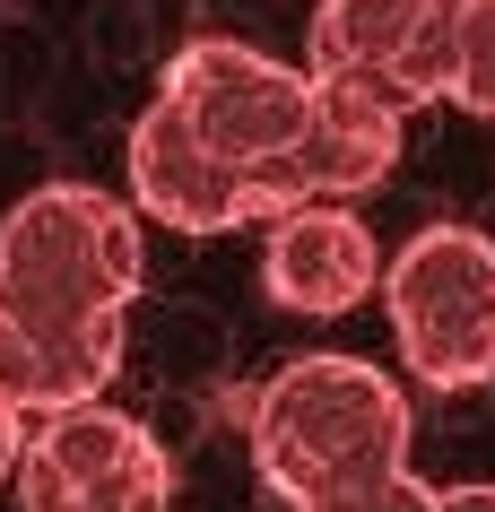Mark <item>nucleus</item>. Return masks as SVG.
<instances>
[{
	"label": "nucleus",
	"instance_id": "nucleus-8",
	"mask_svg": "<svg viewBox=\"0 0 495 512\" xmlns=\"http://www.w3.org/2000/svg\"><path fill=\"white\" fill-rule=\"evenodd\" d=\"M131 200L139 217H157L174 235H218V226H244V183L209 165L192 148V131L165 105H148L131 122Z\"/></svg>",
	"mask_w": 495,
	"mask_h": 512
},
{
	"label": "nucleus",
	"instance_id": "nucleus-5",
	"mask_svg": "<svg viewBox=\"0 0 495 512\" xmlns=\"http://www.w3.org/2000/svg\"><path fill=\"white\" fill-rule=\"evenodd\" d=\"M157 105L192 131L200 157L226 165V174L244 183L261 157H278V148L304 131V70L252 53L235 35H192L183 53L165 61Z\"/></svg>",
	"mask_w": 495,
	"mask_h": 512
},
{
	"label": "nucleus",
	"instance_id": "nucleus-10",
	"mask_svg": "<svg viewBox=\"0 0 495 512\" xmlns=\"http://www.w3.org/2000/svg\"><path fill=\"white\" fill-rule=\"evenodd\" d=\"M443 96L495 122V0H461V44H452V87Z\"/></svg>",
	"mask_w": 495,
	"mask_h": 512
},
{
	"label": "nucleus",
	"instance_id": "nucleus-1",
	"mask_svg": "<svg viewBox=\"0 0 495 512\" xmlns=\"http://www.w3.org/2000/svg\"><path fill=\"white\" fill-rule=\"evenodd\" d=\"M139 217L96 183H35L0 217V408L53 417L105 400L139 296Z\"/></svg>",
	"mask_w": 495,
	"mask_h": 512
},
{
	"label": "nucleus",
	"instance_id": "nucleus-7",
	"mask_svg": "<svg viewBox=\"0 0 495 512\" xmlns=\"http://www.w3.org/2000/svg\"><path fill=\"white\" fill-rule=\"evenodd\" d=\"M374 235L365 217L348 209H287L270 217V243H261V287H270L287 313H348V304L374 296Z\"/></svg>",
	"mask_w": 495,
	"mask_h": 512
},
{
	"label": "nucleus",
	"instance_id": "nucleus-2",
	"mask_svg": "<svg viewBox=\"0 0 495 512\" xmlns=\"http://www.w3.org/2000/svg\"><path fill=\"white\" fill-rule=\"evenodd\" d=\"M252 469L278 504L409 469V400L365 356H296L252 400Z\"/></svg>",
	"mask_w": 495,
	"mask_h": 512
},
{
	"label": "nucleus",
	"instance_id": "nucleus-3",
	"mask_svg": "<svg viewBox=\"0 0 495 512\" xmlns=\"http://www.w3.org/2000/svg\"><path fill=\"white\" fill-rule=\"evenodd\" d=\"M374 287L417 382L478 391L495 374V243L478 226H417Z\"/></svg>",
	"mask_w": 495,
	"mask_h": 512
},
{
	"label": "nucleus",
	"instance_id": "nucleus-9",
	"mask_svg": "<svg viewBox=\"0 0 495 512\" xmlns=\"http://www.w3.org/2000/svg\"><path fill=\"white\" fill-rule=\"evenodd\" d=\"M417 18H426V0H322L313 9V53H304V70L313 79L374 87L391 70V53L409 44Z\"/></svg>",
	"mask_w": 495,
	"mask_h": 512
},
{
	"label": "nucleus",
	"instance_id": "nucleus-12",
	"mask_svg": "<svg viewBox=\"0 0 495 512\" xmlns=\"http://www.w3.org/2000/svg\"><path fill=\"white\" fill-rule=\"evenodd\" d=\"M435 512H495V486H435Z\"/></svg>",
	"mask_w": 495,
	"mask_h": 512
},
{
	"label": "nucleus",
	"instance_id": "nucleus-4",
	"mask_svg": "<svg viewBox=\"0 0 495 512\" xmlns=\"http://www.w3.org/2000/svg\"><path fill=\"white\" fill-rule=\"evenodd\" d=\"M9 495L18 512H174V469L139 417L79 400L27 426Z\"/></svg>",
	"mask_w": 495,
	"mask_h": 512
},
{
	"label": "nucleus",
	"instance_id": "nucleus-6",
	"mask_svg": "<svg viewBox=\"0 0 495 512\" xmlns=\"http://www.w3.org/2000/svg\"><path fill=\"white\" fill-rule=\"evenodd\" d=\"M391 165H400V113L357 79H313L304 70V131L244 174V217L348 209Z\"/></svg>",
	"mask_w": 495,
	"mask_h": 512
},
{
	"label": "nucleus",
	"instance_id": "nucleus-11",
	"mask_svg": "<svg viewBox=\"0 0 495 512\" xmlns=\"http://www.w3.org/2000/svg\"><path fill=\"white\" fill-rule=\"evenodd\" d=\"M287 512H435V486L417 469H383V478H357V486H322Z\"/></svg>",
	"mask_w": 495,
	"mask_h": 512
}]
</instances>
